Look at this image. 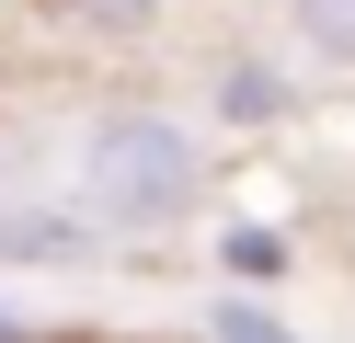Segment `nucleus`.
I'll list each match as a JSON object with an SVG mask.
<instances>
[{"label":"nucleus","mask_w":355,"mask_h":343,"mask_svg":"<svg viewBox=\"0 0 355 343\" xmlns=\"http://www.w3.org/2000/svg\"><path fill=\"white\" fill-rule=\"evenodd\" d=\"M207 137H195V114L172 103H103L92 126H80V218L103 229V240H172V229H195V206H207Z\"/></svg>","instance_id":"f257e3e1"},{"label":"nucleus","mask_w":355,"mask_h":343,"mask_svg":"<svg viewBox=\"0 0 355 343\" xmlns=\"http://www.w3.org/2000/svg\"><path fill=\"white\" fill-rule=\"evenodd\" d=\"M207 114L230 137L298 126V58H275V46H218V58H207Z\"/></svg>","instance_id":"f03ea898"},{"label":"nucleus","mask_w":355,"mask_h":343,"mask_svg":"<svg viewBox=\"0 0 355 343\" xmlns=\"http://www.w3.org/2000/svg\"><path fill=\"white\" fill-rule=\"evenodd\" d=\"M103 229L80 206H46V195H0V274H92L103 263Z\"/></svg>","instance_id":"7ed1b4c3"},{"label":"nucleus","mask_w":355,"mask_h":343,"mask_svg":"<svg viewBox=\"0 0 355 343\" xmlns=\"http://www.w3.org/2000/svg\"><path fill=\"white\" fill-rule=\"evenodd\" d=\"M207 263H218V286L275 297L286 274H298V229H275V218H207Z\"/></svg>","instance_id":"20e7f679"},{"label":"nucleus","mask_w":355,"mask_h":343,"mask_svg":"<svg viewBox=\"0 0 355 343\" xmlns=\"http://www.w3.org/2000/svg\"><path fill=\"white\" fill-rule=\"evenodd\" d=\"M195 343H321L286 297H241V286H207V309H195Z\"/></svg>","instance_id":"39448f33"},{"label":"nucleus","mask_w":355,"mask_h":343,"mask_svg":"<svg viewBox=\"0 0 355 343\" xmlns=\"http://www.w3.org/2000/svg\"><path fill=\"white\" fill-rule=\"evenodd\" d=\"M35 12H46L69 46H149L172 0H35Z\"/></svg>","instance_id":"423d86ee"},{"label":"nucleus","mask_w":355,"mask_h":343,"mask_svg":"<svg viewBox=\"0 0 355 343\" xmlns=\"http://www.w3.org/2000/svg\"><path fill=\"white\" fill-rule=\"evenodd\" d=\"M286 35H298V58L355 69V0H286Z\"/></svg>","instance_id":"0eeeda50"},{"label":"nucleus","mask_w":355,"mask_h":343,"mask_svg":"<svg viewBox=\"0 0 355 343\" xmlns=\"http://www.w3.org/2000/svg\"><path fill=\"white\" fill-rule=\"evenodd\" d=\"M0 343H58V332H46V320H24L12 297H0Z\"/></svg>","instance_id":"6e6552de"}]
</instances>
